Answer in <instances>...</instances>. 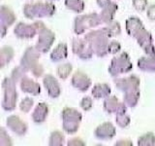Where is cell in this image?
<instances>
[{"mask_svg": "<svg viewBox=\"0 0 155 146\" xmlns=\"http://www.w3.org/2000/svg\"><path fill=\"white\" fill-rule=\"evenodd\" d=\"M14 57V50L10 46H4L0 51V66L4 67L12 61Z\"/></svg>", "mask_w": 155, "mask_h": 146, "instance_id": "25", "label": "cell"}, {"mask_svg": "<svg viewBox=\"0 0 155 146\" xmlns=\"http://www.w3.org/2000/svg\"><path fill=\"white\" fill-rule=\"evenodd\" d=\"M139 146H154L155 145V135L152 133H147L140 135L138 138Z\"/></svg>", "mask_w": 155, "mask_h": 146, "instance_id": "31", "label": "cell"}, {"mask_svg": "<svg viewBox=\"0 0 155 146\" xmlns=\"http://www.w3.org/2000/svg\"><path fill=\"white\" fill-rule=\"evenodd\" d=\"M106 30L108 32V35L110 37H114L116 35H119L121 33V26H120V23L116 21H111L110 23H107L106 24Z\"/></svg>", "mask_w": 155, "mask_h": 146, "instance_id": "29", "label": "cell"}, {"mask_svg": "<svg viewBox=\"0 0 155 146\" xmlns=\"http://www.w3.org/2000/svg\"><path fill=\"white\" fill-rule=\"evenodd\" d=\"M117 9H118L117 4L114 2H111L109 6L102 9V11L99 15H100L103 23L107 24V23H110L111 21H114V14L116 13V11H117Z\"/></svg>", "mask_w": 155, "mask_h": 146, "instance_id": "21", "label": "cell"}, {"mask_svg": "<svg viewBox=\"0 0 155 146\" xmlns=\"http://www.w3.org/2000/svg\"><path fill=\"white\" fill-rule=\"evenodd\" d=\"M114 85L119 91L128 92L140 89V79L136 75H131L127 78H116Z\"/></svg>", "mask_w": 155, "mask_h": 146, "instance_id": "11", "label": "cell"}, {"mask_svg": "<svg viewBox=\"0 0 155 146\" xmlns=\"http://www.w3.org/2000/svg\"><path fill=\"white\" fill-rule=\"evenodd\" d=\"M92 106H93V101H92V99L89 96H85L81 99V107L84 111H89Z\"/></svg>", "mask_w": 155, "mask_h": 146, "instance_id": "37", "label": "cell"}, {"mask_svg": "<svg viewBox=\"0 0 155 146\" xmlns=\"http://www.w3.org/2000/svg\"><path fill=\"white\" fill-rule=\"evenodd\" d=\"M104 109L110 114H125L127 105L124 102H120L117 97L109 96L104 100Z\"/></svg>", "mask_w": 155, "mask_h": 146, "instance_id": "12", "label": "cell"}, {"mask_svg": "<svg viewBox=\"0 0 155 146\" xmlns=\"http://www.w3.org/2000/svg\"><path fill=\"white\" fill-rule=\"evenodd\" d=\"M133 6L139 12L144 11L147 7V0H133Z\"/></svg>", "mask_w": 155, "mask_h": 146, "instance_id": "36", "label": "cell"}, {"mask_svg": "<svg viewBox=\"0 0 155 146\" xmlns=\"http://www.w3.org/2000/svg\"><path fill=\"white\" fill-rule=\"evenodd\" d=\"M48 114V106L45 102H40L32 113V120L36 124H42L46 121Z\"/></svg>", "mask_w": 155, "mask_h": 146, "instance_id": "20", "label": "cell"}, {"mask_svg": "<svg viewBox=\"0 0 155 146\" xmlns=\"http://www.w3.org/2000/svg\"><path fill=\"white\" fill-rule=\"evenodd\" d=\"M102 23L103 22H102L99 14L91 13L87 15H81V16H79L75 19L74 31L76 34L80 35V34L84 33L87 29L96 27Z\"/></svg>", "mask_w": 155, "mask_h": 146, "instance_id": "6", "label": "cell"}, {"mask_svg": "<svg viewBox=\"0 0 155 146\" xmlns=\"http://www.w3.org/2000/svg\"><path fill=\"white\" fill-rule=\"evenodd\" d=\"M35 26L39 37L36 43V49L40 52L41 54H46L50 51V49L51 48L53 42L55 40V34L53 33L51 29H48L46 27L45 23L43 22L37 21L33 23Z\"/></svg>", "mask_w": 155, "mask_h": 146, "instance_id": "3", "label": "cell"}, {"mask_svg": "<svg viewBox=\"0 0 155 146\" xmlns=\"http://www.w3.org/2000/svg\"><path fill=\"white\" fill-rule=\"evenodd\" d=\"M125 27L128 35L132 36L133 38H136L140 32H143L145 29L143 22L137 17H131L126 19Z\"/></svg>", "mask_w": 155, "mask_h": 146, "instance_id": "17", "label": "cell"}, {"mask_svg": "<svg viewBox=\"0 0 155 146\" xmlns=\"http://www.w3.org/2000/svg\"><path fill=\"white\" fill-rule=\"evenodd\" d=\"M84 39L89 43V45L97 57H103L107 54H109L108 46L110 43V36L108 35V32H107L105 27L89 31L85 34Z\"/></svg>", "mask_w": 155, "mask_h": 146, "instance_id": "1", "label": "cell"}, {"mask_svg": "<svg viewBox=\"0 0 155 146\" xmlns=\"http://www.w3.org/2000/svg\"><path fill=\"white\" fill-rule=\"evenodd\" d=\"M19 86L23 92L32 96H38L41 92V87L37 82L30 79L28 77H23L19 82Z\"/></svg>", "mask_w": 155, "mask_h": 146, "instance_id": "19", "label": "cell"}, {"mask_svg": "<svg viewBox=\"0 0 155 146\" xmlns=\"http://www.w3.org/2000/svg\"><path fill=\"white\" fill-rule=\"evenodd\" d=\"M110 87L108 84L102 83V84H96L92 89V96L95 99H106L110 95Z\"/></svg>", "mask_w": 155, "mask_h": 146, "instance_id": "24", "label": "cell"}, {"mask_svg": "<svg viewBox=\"0 0 155 146\" xmlns=\"http://www.w3.org/2000/svg\"><path fill=\"white\" fill-rule=\"evenodd\" d=\"M121 50V45L116 41H111L109 43L108 46V53L111 54V55H114V54H117Z\"/></svg>", "mask_w": 155, "mask_h": 146, "instance_id": "38", "label": "cell"}, {"mask_svg": "<svg viewBox=\"0 0 155 146\" xmlns=\"http://www.w3.org/2000/svg\"><path fill=\"white\" fill-rule=\"evenodd\" d=\"M33 104H34V100L31 97L27 96L25 99H23L21 103H19V108H21V110L24 112V113H28L33 107Z\"/></svg>", "mask_w": 155, "mask_h": 146, "instance_id": "33", "label": "cell"}, {"mask_svg": "<svg viewBox=\"0 0 155 146\" xmlns=\"http://www.w3.org/2000/svg\"><path fill=\"white\" fill-rule=\"evenodd\" d=\"M51 1H55V0H51Z\"/></svg>", "mask_w": 155, "mask_h": 146, "instance_id": "44", "label": "cell"}, {"mask_svg": "<svg viewBox=\"0 0 155 146\" xmlns=\"http://www.w3.org/2000/svg\"><path fill=\"white\" fill-rule=\"evenodd\" d=\"M67 145L68 146H77V145L78 146H84V145H85V143L81 138H72L68 141Z\"/></svg>", "mask_w": 155, "mask_h": 146, "instance_id": "41", "label": "cell"}, {"mask_svg": "<svg viewBox=\"0 0 155 146\" xmlns=\"http://www.w3.org/2000/svg\"><path fill=\"white\" fill-rule=\"evenodd\" d=\"M130 117L125 114H117L115 117V122L121 128H126L130 124Z\"/></svg>", "mask_w": 155, "mask_h": 146, "instance_id": "34", "label": "cell"}, {"mask_svg": "<svg viewBox=\"0 0 155 146\" xmlns=\"http://www.w3.org/2000/svg\"><path fill=\"white\" fill-rule=\"evenodd\" d=\"M138 67L147 72H155V56L143 57L138 61Z\"/></svg>", "mask_w": 155, "mask_h": 146, "instance_id": "23", "label": "cell"}, {"mask_svg": "<svg viewBox=\"0 0 155 146\" xmlns=\"http://www.w3.org/2000/svg\"><path fill=\"white\" fill-rule=\"evenodd\" d=\"M15 83L11 77L4 78L2 82L3 90V99H2V108L6 111H13L17 106L18 92Z\"/></svg>", "mask_w": 155, "mask_h": 146, "instance_id": "4", "label": "cell"}, {"mask_svg": "<svg viewBox=\"0 0 155 146\" xmlns=\"http://www.w3.org/2000/svg\"><path fill=\"white\" fill-rule=\"evenodd\" d=\"M31 72H32V74L34 75V77L39 78V77H41L44 74V67H43V65L41 64V63H37V64L31 69Z\"/></svg>", "mask_w": 155, "mask_h": 146, "instance_id": "39", "label": "cell"}, {"mask_svg": "<svg viewBox=\"0 0 155 146\" xmlns=\"http://www.w3.org/2000/svg\"><path fill=\"white\" fill-rule=\"evenodd\" d=\"M65 6L75 13H82L84 10V2L82 0H65Z\"/></svg>", "mask_w": 155, "mask_h": 146, "instance_id": "27", "label": "cell"}, {"mask_svg": "<svg viewBox=\"0 0 155 146\" xmlns=\"http://www.w3.org/2000/svg\"><path fill=\"white\" fill-rule=\"evenodd\" d=\"M133 64L130 61V57L126 52L120 54L118 57H114L110 61L109 72L113 77H117L123 73L132 70Z\"/></svg>", "mask_w": 155, "mask_h": 146, "instance_id": "7", "label": "cell"}, {"mask_svg": "<svg viewBox=\"0 0 155 146\" xmlns=\"http://www.w3.org/2000/svg\"><path fill=\"white\" fill-rule=\"evenodd\" d=\"M147 16L151 21H155V4L150 5L147 10Z\"/></svg>", "mask_w": 155, "mask_h": 146, "instance_id": "40", "label": "cell"}, {"mask_svg": "<svg viewBox=\"0 0 155 146\" xmlns=\"http://www.w3.org/2000/svg\"><path fill=\"white\" fill-rule=\"evenodd\" d=\"M28 71L25 69V68H23L21 65H19V66H17V67H15L13 71H12V74H11V79L16 83H18V82H21V79L23 77H25L26 76V73Z\"/></svg>", "mask_w": 155, "mask_h": 146, "instance_id": "32", "label": "cell"}, {"mask_svg": "<svg viewBox=\"0 0 155 146\" xmlns=\"http://www.w3.org/2000/svg\"><path fill=\"white\" fill-rule=\"evenodd\" d=\"M96 1H97V4H98V6L102 9L109 6V5L111 3L110 0H96Z\"/></svg>", "mask_w": 155, "mask_h": 146, "instance_id": "42", "label": "cell"}, {"mask_svg": "<svg viewBox=\"0 0 155 146\" xmlns=\"http://www.w3.org/2000/svg\"><path fill=\"white\" fill-rule=\"evenodd\" d=\"M12 143V139L11 137L8 135L4 128L0 129V145L1 146H11Z\"/></svg>", "mask_w": 155, "mask_h": 146, "instance_id": "35", "label": "cell"}, {"mask_svg": "<svg viewBox=\"0 0 155 146\" xmlns=\"http://www.w3.org/2000/svg\"><path fill=\"white\" fill-rule=\"evenodd\" d=\"M68 56V47L65 43H59L51 54V60L53 62H59Z\"/></svg>", "mask_w": 155, "mask_h": 146, "instance_id": "22", "label": "cell"}, {"mask_svg": "<svg viewBox=\"0 0 155 146\" xmlns=\"http://www.w3.org/2000/svg\"><path fill=\"white\" fill-rule=\"evenodd\" d=\"M115 128L110 122H105V123L98 126L94 130V134L96 138L100 140H110L115 135Z\"/></svg>", "mask_w": 155, "mask_h": 146, "instance_id": "14", "label": "cell"}, {"mask_svg": "<svg viewBox=\"0 0 155 146\" xmlns=\"http://www.w3.org/2000/svg\"><path fill=\"white\" fill-rule=\"evenodd\" d=\"M82 119V115L75 108L65 107L62 110V127L65 133L75 134L80 128V124Z\"/></svg>", "mask_w": 155, "mask_h": 146, "instance_id": "5", "label": "cell"}, {"mask_svg": "<svg viewBox=\"0 0 155 146\" xmlns=\"http://www.w3.org/2000/svg\"><path fill=\"white\" fill-rule=\"evenodd\" d=\"M55 13L54 4L51 2L27 3L23 7V14L27 19H34L45 17H51Z\"/></svg>", "mask_w": 155, "mask_h": 146, "instance_id": "2", "label": "cell"}, {"mask_svg": "<svg viewBox=\"0 0 155 146\" xmlns=\"http://www.w3.org/2000/svg\"><path fill=\"white\" fill-rule=\"evenodd\" d=\"M72 86L80 92H86L91 86V80L85 73L78 70L72 76Z\"/></svg>", "mask_w": 155, "mask_h": 146, "instance_id": "13", "label": "cell"}, {"mask_svg": "<svg viewBox=\"0 0 155 146\" xmlns=\"http://www.w3.org/2000/svg\"><path fill=\"white\" fill-rule=\"evenodd\" d=\"M43 84H44V87L46 88V90L48 91V96L52 97V99H56V97L60 96L61 94L60 85H59V83H58V81L52 75L48 74L44 77Z\"/></svg>", "mask_w": 155, "mask_h": 146, "instance_id": "16", "label": "cell"}, {"mask_svg": "<svg viewBox=\"0 0 155 146\" xmlns=\"http://www.w3.org/2000/svg\"><path fill=\"white\" fill-rule=\"evenodd\" d=\"M140 99V89L124 92V103L129 107H135Z\"/></svg>", "mask_w": 155, "mask_h": 146, "instance_id": "26", "label": "cell"}, {"mask_svg": "<svg viewBox=\"0 0 155 146\" xmlns=\"http://www.w3.org/2000/svg\"><path fill=\"white\" fill-rule=\"evenodd\" d=\"M72 50L73 53L77 55L81 60H89L93 56V50H92L89 43L85 39H73L72 42Z\"/></svg>", "mask_w": 155, "mask_h": 146, "instance_id": "8", "label": "cell"}, {"mask_svg": "<svg viewBox=\"0 0 155 146\" xmlns=\"http://www.w3.org/2000/svg\"><path fill=\"white\" fill-rule=\"evenodd\" d=\"M114 145L115 146L116 145L117 146H119V145H129V146H131V145H133V143L131 142L130 140H120V141H118V142H116Z\"/></svg>", "mask_w": 155, "mask_h": 146, "instance_id": "43", "label": "cell"}, {"mask_svg": "<svg viewBox=\"0 0 155 146\" xmlns=\"http://www.w3.org/2000/svg\"><path fill=\"white\" fill-rule=\"evenodd\" d=\"M7 127L18 135H23L27 131V125L18 116L12 115L7 119Z\"/></svg>", "mask_w": 155, "mask_h": 146, "instance_id": "18", "label": "cell"}, {"mask_svg": "<svg viewBox=\"0 0 155 146\" xmlns=\"http://www.w3.org/2000/svg\"><path fill=\"white\" fill-rule=\"evenodd\" d=\"M15 35L21 39H31L38 33L34 24L18 23L14 29Z\"/></svg>", "mask_w": 155, "mask_h": 146, "instance_id": "15", "label": "cell"}, {"mask_svg": "<svg viewBox=\"0 0 155 146\" xmlns=\"http://www.w3.org/2000/svg\"><path fill=\"white\" fill-rule=\"evenodd\" d=\"M64 141H65V137H64V134L60 131L55 130L51 133V136H50V139H48V145L51 146H62L64 144Z\"/></svg>", "mask_w": 155, "mask_h": 146, "instance_id": "28", "label": "cell"}, {"mask_svg": "<svg viewBox=\"0 0 155 146\" xmlns=\"http://www.w3.org/2000/svg\"><path fill=\"white\" fill-rule=\"evenodd\" d=\"M16 15L11 8L5 6V5H2L0 7V31H1L2 38L6 34L7 29L16 22Z\"/></svg>", "mask_w": 155, "mask_h": 146, "instance_id": "9", "label": "cell"}, {"mask_svg": "<svg viewBox=\"0 0 155 146\" xmlns=\"http://www.w3.org/2000/svg\"><path fill=\"white\" fill-rule=\"evenodd\" d=\"M40 52H39L36 47H28L21 60V65L25 68L27 71H31L32 68L35 66L38 62V60L40 58Z\"/></svg>", "mask_w": 155, "mask_h": 146, "instance_id": "10", "label": "cell"}, {"mask_svg": "<svg viewBox=\"0 0 155 146\" xmlns=\"http://www.w3.org/2000/svg\"><path fill=\"white\" fill-rule=\"evenodd\" d=\"M72 70H73V66L71 63H63V64L58 65L56 69V73L60 79L65 80L69 77Z\"/></svg>", "mask_w": 155, "mask_h": 146, "instance_id": "30", "label": "cell"}]
</instances>
